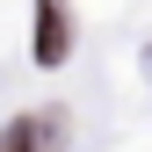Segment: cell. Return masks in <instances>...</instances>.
Returning a JSON list of instances; mask_svg holds the SVG:
<instances>
[{
    "label": "cell",
    "instance_id": "obj_2",
    "mask_svg": "<svg viewBox=\"0 0 152 152\" xmlns=\"http://www.w3.org/2000/svg\"><path fill=\"white\" fill-rule=\"evenodd\" d=\"M51 138H58V116H44V123H15V130H0V152H51Z\"/></svg>",
    "mask_w": 152,
    "mask_h": 152
},
{
    "label": "cell",
    "instance_id": "obj_1",
    "mask_svg": "<svg viewBox=\"0 0 152 152\" xmlns=\"http://www.w3.org/2000/svg\"><path fill=\"white\" fill-rule=\"evenodd\" d=\"M72 51V22H65V0H36V58L58 65Z\"/></svg>",
    "mask_w": 152,
    "mask_h": 152
}]
</instances>
